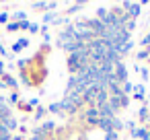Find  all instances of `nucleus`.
<instances>
[{"label": "nucleus", "mask_w": 150, "mask_h": 140, "mask_svg": "<svg viewBox=\"0 0 150 140\" xmlns=\"http://www.w3.org/2000/svg\"><path fill=\"white\" fill-rule=\"evenodd\" d=\"M11 101H13V103H15V101H19V95H17V93H13V95H11Z\"/></svg>", "instance_id": "23"}, {"label": "nucleus", "mask_w": 150, "mask_h": 140, "mask_svg": "<svg viewBox=\"0 0 150 140\" xmlns=\"http://www.w3.org/2000/svg\"><path fill=\"white\" fill-rule=\"evenodd\" d=\"M146 58H150V48L140 50V52H138V56H136V60H146Z\"/></svg>", "instance_id": "11"}, {"label": "nucleus", "mask_w": 150, "mask_h": 140, "mask_svg": "<svg viewBox=\"0 0 150 140\" xmlns=\"http://www.w3.org/2000/svg\"><path fill=\"white\" fill-rule=\"evenodd\" d=\"M0 126H4L8 132H13V130H17V126H19V124H17V119H15L13 115H8V117H4L2 122H0Z\"/></svg>", "instance_id": "4"}, {"label": "nucleus", "mask_w": 150, "mask_h": 140, "mask_svg": "<svg viewBox=\"0 0 150 140\" xmlns=\"http://www.w3.org/2000/svg\"><path fill=\"white\" fill-rule=\"evenodd\" d=\"M47 111H52V113H60V111H62V109H60V103H52Z\"/></svg>", "instance_id": "18"}, {"label": "nucleus", "mask_w": 150, "mask_h": 140, "mask_svg": "<svg viewBox=\"0 0 150 140\" xmlns=\"http://www.w3.org/2000/svg\"><path fill=\"white\" fill-rule=\"evenodd\" d=\"M6 19H8V17H6L4 13H2V15H0V23H6Z\"/></svg>", "instance_id": "24"}, {"label": "nucleus", "mask_w": 150, "mask_h": 140, "mask_svg": "<svg viewBox=\"0 0 150 140\" xmlns=\"http://www.w3.org/2000/svg\"><path fill=\"white\" fill-rule=\"evenodd\" d=\"M119 101H121V109H127V105H129V97H127V95H121Z\"/></svg>", "instance_id": "15"}, {"label": "nucleus", "mask_w": 150, "mask_h": 140, "mask_svg": "<svg viewBox=\"0 0 150 140\" xmlns=\"http://www.w3.org/2000/svg\"><path fill=\"white\" fill-rule=\"evenodd\" d=\"M15 19H17V21H21V23H23V21H27V15H25V13H23V11H19V13H15Z\"/></svg>", "instance_id": "16"}, {"label": "nucleus", "mask_w": 150, "mask_h": 140, "mask_svg": "<svg viewBox=\"0 0 150 140\" xmlns=\"http://www.w3.org/2000/svg\"><path fill=\"white\" fill-rule=\"evenodd\" d=\"M0 140H13V132H8L4 126H0Z\"/></svg>", "instance_id": "10"}, {"label": "nucleus", "mask_w": 150, "mask_h": 140, "mask_svg": "<svg viewBox=\"0 0 150 140\" xmlns=\"http://www.w3.org/2000/svg\"><path fill=\"white\" fill-rule=\"evenodd\" d=\"M109 105H111V109L117 113L119 109H121V101H119V97H109V101H107Z\"/></svg>", "instance_id": "7"}, {"label": "nucleus", "mask_w": 150, "mask_h": 140, "mask_svg": "<svg viewBox=\"0 0 150 140\" xmlns=\"http://www.w3.org/2000/svg\"><path fill=\"white\" fill-rule=\"evenodd\" d=\"M148 115H150V111H148V107H146V105H144V107H140V111H138V119H140L142 124H144V122L148 119Z\"/></svg>", "instance_id": "8"}, {"label": "nucleus", "mask_w": 150, "mask_h": 140, "mask_svg": "<svg viewBox=\"0 0 150 140\" xmlns=\"http://www.w3.org/2000/svg\"><path fill=\"white\" fill-rule=\"evenodd\" d=\"M2 80H4V85H8V87L17 89V80H15L13 76H8V74H2Z\"/></svg>", "instance_id": "12"}, {"label": "nucleus", "mask_w": 150, "mask_h": 140, "mask_svg": "<svg viewBox=\"0 0 150 140\" xmlns=\"http://www.w3.org/2000/svg\"><path fill=\"white\" fill-rule=\"evenodd\" d=\"M29 31H31V33H37V31H39V25H35V23H31V27H29Z\"/></svg>", "instance_id": "22"}, {"label": "nucleus", "mask_w": 150, "mask_h": 140, "mask_svg": "<svg viewBox=\"0 0 150 140\" xmlns=\"http://www.w3.org/2000/svg\"><path fill=\"white\" fill-rule=\"evenodd\" d=\"M132 97H134L136 101H144V99H146V95H144V87H142V85H136V87H134V95H132Z\"/></svg>", "instance_id": "6"}, {"label": "nucleus", "mask_w": 150, "mask_h": 140, "mask_svg": "<svg viewBox=\"0 0 150 140\" xmlns=\"http://www.w3.org/2000/svg\"><path fill=\"white\" fill-rule=\"evenodd\" d=\"M121 91H123V95H129V93L134 91V85H132V82H123V85H121Z\"/></svg>", "instance_id": "13"}, {"label": "nucleus", "mask_w": 150, "mask_h": 140, "mask_svg": "<svg viewBox=\"0 0 150 140\" xmlns=\"http://www.w3.org/2000/svg\"><path fill=\"white\" fill-rule=\"evenodd\" d=\"M140 45H144V48H150V33H148V35H146L142 41H140Z\"/></svg>", "instance_id": "21"}, {"label": "nucleus", "mask_w": 150, "mask_h": 140, "mask_svg": "<svg viewBox=\"0 0 150 140\" xmlns=\"http://www.w3.org/2000/svg\"><path fill=\"white\" fill-rule=\"evenodd\" d=\"M107 13H109L107 9H97V19H99V21H103V19L107 17Z\"/></svg>", "instance_id": "14"}, {"label": "nucleus", "mask_w": 150, "mask_h": 140, "mask_svg": "<svg viewBox=\"0 0 150 140\" xmlns=\"http://www.w3.org/2000/svg\"><path fill=\"white\" fill-rule=\"evenodd\" d=\"M60 109L66 111V113H76V111H78V107H76L72 101H68V99H62V101H60Z\"/></svg>", "instance_id": "3"}, {"label": "nucleus", "mask_w": 150, "mask_h": 140, "mask_svg": "<svg viewBox=\"0 0 150 140\" xmlns=\"http://www.w3.org/2000/svg\"><path fill=\"white\" fill-rule=\"evenodd\" d=\"M45 115V107H37V111H35V117L39 119V117H43Z\"/></svg>", "instance_id": "20"}, {"label": "nucleus", "mask_w": 150, "mask_h": 140, "mask_svg": "<svg viewBox=\"0 0 150 140\" xmlns=\"http://www.w3.org/2000/svg\"><path fill=\"white\" fill-rule=\"evenodd\" d=\"M140 11H142V4H140V2H138V4H136V2H132V4H129V9H127V17L136 21V19H138V15H140Z\"/></svg>", "instance_id": "5"}, {"label": "nucleus", "mask_w": 150, "mask_h": 140, "mask_svg": "<svg viewBox=\"0 0 150 140\" xmlns=\"http://www.w3.org/2000/svg\"><path fill=\"white\" fill-rule=\"evenodd\" d=\"M132 136L134 138H140V140H150V132L146 128H129Z\"/></svg>", "instance_id": "2"}, {"label": "nucleus", "mask_w": 150, "mask_h": 140, "mask_svg": "<svg viewBox=\"0 0 150 140\" xmlns=\"http://www.w3.org/2000/svg\"><path fill=\"white\" fill-rule=\"evenodd\" d=\"M148 111H150V107H148Z\"/></svg>", "instance_id": "27"}, {"label": "nucleus", "mask_w": 150, "mask_h": 140, "mask_svg": "<svg viewBox=\"0 0 150 140\" xmlns=\"http://www.w3.org/2000/svg\"><path fill=\"white\" fill-rule=\"evenodd\" d=\"M148 99H150V93H148Z\"/></svg>", "instance_id": "26"}, {"label": "nucleus", "mask_w": 150, "mask_h": 140, "mask_svg": "<svg viewBox=\"0 0 150 140\" xmlns=\"http://www.w3.org/2000/svg\"><path fill=\"white\" fill-rule=\"evenodd\" d=\"M148 132H150V130H148Z\"/></svg>", "instance_id": "28"}, {"label": "nucleus", "mask_w": 150, "mask_h": 140, "mask_svg": "<svg viewBox=\"0 0 150 140\" xmlns=\"http://www.w3.org/2000/svg\"><path fill=\"white\" fill-rule=\"evenodd\" d=\"M43 19H45V23H50V21H56V19H58V15H56V13L52 11V13H47V15H45Z\"/></svg>", "instance_id": "17"}, {"label": "nucleus", "mask_w": 150, "mask_h": 140, "mask_svg": "<svg viewBox=\"0 0 150 140\" xmlns=\"http://www.w3.org/2000/svg\"><path fill=\"white\" fill-rule=\"evenodd\" d=\"M2 70H4V66H2V62H0V74H4Z\"/></svg>", "instance_id": "25"}, {"label": "nucleus", "mask_w": 150, "mask_h": 140, "mask_svg": "<svg viewBox=\"0 0 150 140\" xmlns=\"http://www.w3.org/2000/svg\"><path fill=\"white\" fill-rule=\"evenodd\" d=\"M111 126H113V130H115V132H119V130H123V128H125V124H123V122H121L117 115L111 119Z\"/></svg>", "instance_id": "9"}, {"label": "nucleus", "mask_w": 150, "mask_h": 140, "mask_svg": "<svg viewBox=\"0 0 150 140\" xmlns=\"http://www.w3.org/2000/svg\"><path fill=\"white\" fill-rule=\"evenodd\" d=\"M6 29H8V31H19V29H21V25L15 21V23H8V27H6Z\"/></svg>", "instance_id": "19"}, {"label": "nucleus", "mask_w": 150, "mask_h": 140, "mask_svg": "<svg viewBox=\"0 0 150 140\" xmlns=\"http://www.w3.org/2000/svg\"><path fill=\"white\" fill-rule=\"evenodd\" d=\"M113 76L117 78V82H119V85L127 82V68H125V64H123V62L115 64V72H113Z\"/></svg>", "instance_id": "1"}]
</instances>
